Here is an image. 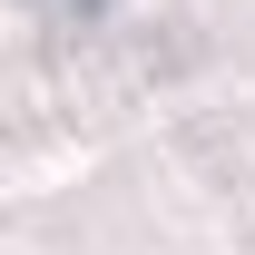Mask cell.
<instances>
[{"instance_id":"obj_1","label":"cell","mask_w":255,"mask_h":255,"mask_svg":"<svg viewBox=\"0 0 255 255\" xmlns=\"http://www.w3.org/2000/svg\"><path fill=\"white\" fill-rule=\"evenodd\" d=\"M39 10H69V20H98L108 0H39Z\"/></svg>"}]
</instances>
